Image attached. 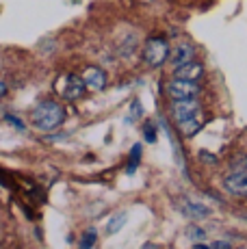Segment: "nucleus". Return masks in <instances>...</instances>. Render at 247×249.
<instances>
[{"label": "nucleus", "mask_w": 247, "mask_h": 249, "mask_svg": "<svg viewBox=\"0 0 247 249\" xmlns=\"http://www.w3.org/2000/svg\"><path fill=\"white\" fill-rule=\"evenodd\" d=\"M178 208H180V213L184 214V217H189V219H206L208 214H211V208H208L206 204H202V202H193V199H180V204H178Z\"/></svg>", "instance_id": "obj_9"}, {"label": "nucleus", "mask_w": 247, "mask_h": 249, "mask_svg": "<svg viewBox=\"0 0 247 249\" xmlns=\"http://www.w3.org/2000/svg\"><path fill=\"white\" fill-rule=\"evenodd\" d=\"M143 137H145V141H148V143L156 141V128L152 126V124H145V126H143Z\"/></svg>", "instance_id": "obj_16"}, {"label": "nucleus", "mask_w": 247, "mask_h": 249, "mask_svg": "<svg viewBox=\"0 0 247 249\" xmlns=\"http://www.w3.org/2000/svg\"><path fill=\"white\" fill-rule=\"evenodd\" d=\"M7 122H11L13 126L18 128V130H24V124H22V122H20V119H18V117H13V115H7Z\"/></svg>", "instance_id": "obj_17"}, {"label": "nucleus", "mask_w": 247, "mask_h": 249, "mask_svg": "<svg viewBox=\"0 0 247 249\" xmlns=\"http://www.w3.org/2000/svg\"><path fill=\"white\" fill-rule=\"evenodd\" d=\"M96 241H98L96 230H89V232L83 234V238H80V247H83V249H89V247L96 245Z\"/></svg>", "instance_id": "obj_13"}, {"label": "nucleus", "mask_w": 247, "mask_h": 249, "mask_svg": "<svg viewBox=\"0 0 247 249\" xmlns=\"http://www.w3.org/2000/svg\"><path fill=\"white\" fill-rule=\"evenodd\" d=\"M174 76L182 80H193V83H199L204 78V65L199 61H189L184 65H178L174 68Z\"/></svg>", "instance_id": "obj_8"}, {"label": "nucleus", "mask_w": 247, "mask_h": 249, "mask_svg": "<svg viewBox=\"0 0 247 249\" xmlns=\"http://www.w3.org/2000/svg\"><path fill=\"white\" fill-rule=\"evenodd\" d=\"M211 247H230V243H228V241H215Z\"/></svg>", "instance_id": "obj_20"}, {"label": "nucleus", "mask_w": 247, "mask_h": 249, "mask_svg": "<svg viewBox=\"0 0 247 249\" xmlns=\"http://www.w3.org/2000/svg\"><path fill=\"white\" fill-rule=\"evenodd\" d=\"M169 41L165 37H150L143 46V61L150 68H163L169 61Z\"/></svg>", "instance_id": "obj_2"}, {"label": "nucleus", "mask_w": 247, "mask_h": 249, "mask_svg": "<svg viewBox=\"0 0 247 249\" xmlns=\"http://www.w3.org/2000/svg\"><path fill=\"white\" fill-rule=\"evenodd\" d=\"M56 91H59V95L63 100H68V102H76V100H80L85 95L87 85H85L83 76L65 74V76H61L59 83H56Z\"/></svg>", "instance_id": "obj_3"}, {"label": "nucleus", "mask_w": 247, "mask_h": 249, "mask_svg": "<svg viewBox=\"0 0 247 249\" xmlns=\"http://www.w3.org/2000/svg\"><path fill=\"white\" fill-rule=\"evenodd\" d=\"M204 128V119L199 117V115H195V117H191V119H184V122H180L178 124V132L182 137H195L199 130Z\"/></svg>", "instance_id": "obj_11"}, {"label": "nucleus", "mask_w": 247, "mask_h": 249, "mask_svg": "<svg viewBox=\"0 0 247 249\" xmlns=\"http://www.w3.org/2000/svg\"><path fill=\"white\" fill-rule=\"evenodd\" d=\"M9 93V87H7V83H4V80H0V100L4 98V95Z\"/></svg>", "instance_id": "obj_19"}, {"label": "nucleus", "mask_w": 247, "mask_h": 249, "mask_svg": "<svg viewBox=\"0 0 247 249\" xmlns=\"http://www.w3.org/2000/svg\"><path fill=\"white\" fill-rule=\"evenodd\" d=\"M132 115H135V117H139V115H141V104H139V100H135V102H132Z\"/></svg>", "instance_id": "obj_18"}, {"label": "nucleus", "mask_w": 247, "mask_h": 249, "mask_svg": "<svg viewBox=\"0 0 247 249\" xmlns=\"http://www.w3.org/2000/svg\"><path fill=\"white\" fill-rule=\"evenodd\" d=\"M139 156H141V145L137 143V145L130 150V167H128V171H135V167L139 165Z\"/></svg>", "instance_id": "obj_15"}, {"label": "nucleus", "mask_w": 247, "mask_h": 249, "mask_svg": "<svg viewBox=\"0 0 247 249\" xmlns=\"http://www.w3.org/2000/svg\"><path fill=\"white\" fill-rule=\"evenodd\" d=\"M226 189L232 195H247V169L232 171L226 178Z\"/></svg>", "instance_id": "obj_10"}, {"label": "nucleus", "mask_w": 247, "mask_h": 249, "mask_svg": "<svg viewBox=\"0 0 247 249\" xmlns=\"http://www.w3.org/2000/svg\"><path fill=\"white\" fill-rule=\"evenodd\" d=\"M165 91L172 100H187V98H197L202 93V87L199 83H193V80H182V78H174L165 85Z\"/></svg>", "instance_id": "obj_4"}, {"label": "nucleus", "mask_w": 247, "mask_h": 249, "mask_svg": "<svg viewBox=\"0 0 247 249\" xmlns=\"http://www.w3.org/2000/svg\"><path fill=\"white\" fill-rule=\"evenodd\" d=\"M202 113L197 98H187V100H172V117L176 124L184 122V119H191L195 115Z\"/></svg>", "instance_id": "obj_5"}, {"label": "nucleus", "mask_w": 247, "mask_h": 249, "mask_svg": "<svg viewBox=\"0 0 247 249\" xmlns=\"http://www.w3.org/2000/svg\"><path fill=\"white\" fill-rule=\"evenodd\" d=\"M31 122L37 130L52 132L65 122V108L54 100H44L31 113Z\"/></svg>", "instance_id": "obj_1"}, {"label": "nucleus", "mask_w": 247, "mask_h": 249, "mask_svg": "<svg viewBox=\"0 0 247 249\" xmlns=\"http://www.w3.org/2000/svg\"><path fill=\"white\" fill-rule=\"evenodd\" d=\"M193 59H195V48H193V44H189V41H178V44L169 50V63H172L174 68L189 63V61H193Z\"/></svg>", "instance_id": "obj_7"}, {"label": "nucleus", "mask_w": 247, "mask_h": 249, "mask_svg": "<svg viewBox=\"0 0 247 249\" xmlns=\"http://www.w3.org/2000/svg\"><path fill=\"white\" fill-rule=\"evenodd\" d=\"M187 234H189V238H191V241H195V243H202L204 238H206V232H204L202 228H197V226H191Z\"/></svg>", "instance_id": "obj_14"}, {"label": "nucleus", "mask_w": 247, "mask_h": 249, "mask_svg": "<svg viewBox=\"0 0 247 249\" xmlns=\"http://www.w3.org/2000/svg\"><path fill=\"white\" fill-rule=\"evenodd\" d=\"M80 76H83V80H85V85H87L89 91H102L108 85L106 71L102 68H98V65H87Z\"/></svg>", "instance_id": "obj_6"}, {"label": "nucleus", "mask_w": 247, "mask_h": 249, "mask_svg": "<svg viewBox=\"0 0 247 249\" xmlns=\"http://www.w3.org/2000/svg\"><path fill=\"white\" fill-rule=\"evenodd\" d=\"M126 221H128V214H126V213H117V214H113V217L108 219V223H106V234H108V236L117 234L124 226H126Z\"/></svg>", "instance_id": "obj_12"}]
</instances>
